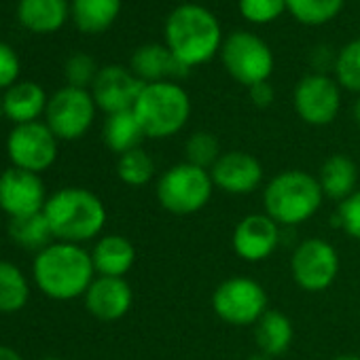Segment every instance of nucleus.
I'll return each mask as SVG.
<instances>
[{"instance_id": "nucleus-19", "label": "nucleus", "mask_w": 360, "mask_h": 360, "mask_svg": "<svg viewBox=\"0 0 360 360\" xmlns=\"http://www.w3.org/2000/svg\"><path fill=\"white\" fill-rule=\"evenodd\" d=\"M91 261L98 276L123 278L136 263V248L123 236H104L96 242Z\"/></svg>"}, {"instance_id": "nucleus-7", "label": "nucleus", "mask_w": 360, "mask_h": 360, "mask_svg": "<svg viewBox=\"0 0 360 360\" xmlns=\"http://www.w3.org/2000/svg\"><path fill=\"white\" fill-rule=\"evenodd\" d=\"M214 314L233 326H250L267 311L265 288L250 278H229L221 282L212 295Z\"/></svg>"}, {"instance_id": "nucleus-34", "label": "nucleus", "mask_w": 360, "mask_h": 360, "mask_svg": "<svg viewBox=\"0 0 360 360\" xmlns=\"http://www.w3.org/2000/svg\"><path fill=\"white\" fill-rule=\"evenodd\" d=\"M337 225L360 242V189L337 206Z\"/></svg>"}, {"instance_id": "nucleus-17", "label": "nucleus", "mask_w": 360, "mask_h": 360, "mask_svg": "<svg viewBox=\"0 0 360 360\" xmlns=\"http://www.w3.org/2000/svg\"><path fill=\"white\" fill-rule=\"evenodd\" d=\"M131 286L123 278L98 276L85 292V307L91 316L104 322L123 318L131 307Z\"/></svg>"}, {"instance_id": "nucleus-14", "label": "nucleus", "mask_w": 360, "mask_h": 360, "mask_svg": "<svg viewBox=\"0 0 360 360\" xmlns=\"http://www.w3.org/2000/svg\"><path fill=\"white\" fill-rule=\"evenodd\" d=\"M214 189L229 195H250L263 183V165L257 157L244 150H229L219 157L210 169Z\"/></svg>"}, {"instance_id": "nucleus-28", "label": "nucleus", "mask_w": 360, "mask_h": 360, "mask_svg": "<svg viewBox=\"0 0 360 360\" xmlns=\"http://www.w3.org/2000/svg\"><path fill=\"white\" fill-rule=\"evenodd\" d=\"M117 174L129 187H144L148 185L153 176H155V161L150 159V155L140 146L134 148L125 155L119 157L117 161Z\"/></svg>"}, {"instance_id": "nucleus-38", "label": "nucleus", "mask_w": 360, "mask_h": 360, "mask_svg": "<svg viewBox=\"0 0 360 360\" xmlns=\"http://www.w3.org/2000/svg\"><path fill=\"white\" fill-rule=\"evenodd\" d=\"M354 119L358 121V125H360V98L356 100V104H354Z\"/></svg>"}, {"instance_id": "nucleus-20", "label": "nucleus", "mask_w": 360, "mask_h": 360, "mask_svg": "<svg viewBox=\"0 0 360 360\" xmlns=\"http://www.w3.org/2000/svg\"><path fill=\"white\" fill-rule=\"evenodd\" d=\"M47 96L41 85L24 81L15 83L13 87L7 89L3 98V115L15 121L18 125L24 123H34L45 110H47Z\"/></svg>"}, {"instance_id": "nucleus-37", "label": "nucleus", "mask_w": 360, "mask_h": 360, "mask_svg": "<svg viewBox=\"0 0 360 360\" xmlns=\"http://www.w3.org/2000/svg\"><path fill=\"white\" fill-rule=\"evenodd\" d=\"M0 360H24L15 349L7 347V345H0Z\"/></svg>"}, {"instance_id": "nucleus-13", "label": "nucleus", "mask_w": 360, "mask_h": 360, "mask_svg": "<svg viewBox=\"0 0 360 360\" xmlns=\"http://www.w3.org/2000/svg\"><path fill=\"white\" fill-rule=\"evenodd\" d=\"M339 104L337 83L322 72L307 75L295 89V110L307 125H328L337 117Z\"/></svg>"}, {"instance_id": "nucleus-26", "label": "nucleus", "mask_w": 360, "mask_h": 360, "mask_svg": "<svg viewBox=\"0 0 360 360\" xmlns=\"http://www.w3.org/2000/svg\"><path fill=\"white\" fill-rule=\"evenodd\" d=\"M9 236L11 240L28 250H43L49 244H53V231L49 227V221L43 212L28 214L20 219H9Z\"/></svg>"}, {"instance_id": "nucleus-10", "label": "nucleus", "mask_w": 360, "mask_h": 360, "mask_svg": "<svg viewBox=\"0 0 360 360\" xmlns=\"http://www.w3.org/2000/svg\"><path fill=\"white\" fill-rule=\"evenodd\" d=\"M290 271L303 290L322 292L339 274V255L328 242L320 238H307L295 248L290 257Z\"/></svg>"}, {"instance_id": "nucleus-39", "label": "nucleus", "mask_w": 360, "mask_h": 360, "mask_svg": "<svg viewBox=\"0 0 360 360\" xmlns=\"http://www.w3.org/2000/svg\"><path fill=\"white\" fill-rule=\"evenodd\" d=\"M333 360H360V358L358 356H352V354H343V356H337Z\"/></svg>"}, {"instance_id": "nucleus-1", "label": "nucleus", "mask_w": 360, "mask_h": 360, "mask_svg": "<svg viewBox=\"0 0 360 360\" xmlns=\"http://www.w3.org/2000/svg\"><path fill=\"white\" fill-rule=\"evenodd\" d=\"M32 274L39 290L56 301L85 297L96 280L91 252L70 242H53L37 252Z\"/></svg>"}, {"instance_id": "nucleus-3", "label": "nucleus", "mask_w": 360, "mask_h": 360, "mask_svg": "<svg viewBox=\"0 0 360 360\" xmlns=\"http://www.w3.org/2000/svg\"><path fill=\"white\" fill-rule=\"evenodd\" d=\"M165 47L187 68L208 62L221 47L217 18L200 5H180L165 22Z\"/></svg>"}, {"instance_id": "nucleus-40", "label": "nucleus", "mask_w": 360, "mask_h": 360, "mask_svg": "<svg viewBox=\"0 0 360 360\" xmlns=\"http://www.w3.org/2000/svg\"><path fill=\"white\" fill-rule=\"evenodd\" d=\"M41 360H62V358H53V356H49V358H41Z\"/></svg>"}, {"instance_id": "nucleus-33", "label": "nucleus", "mask_w": 360, "mask_h": 360, "mask_svg": "<svg viewBox=\"0 0 360 360\" xmlns=\"http://www.w3.org/2000/svg\"><path fill=\"white\" fill-rule=\"evenodd\" d=\"M286 0H240L242 15L252 24H267L282 15Z\"/></svg>"}, {"instance_id": "nucleus-4", "label": "nucleus", "mask_w": 360, "mask_h": 360, "mask_svg": "<svg viewBox=\"0 0 360 360\" xmlns=\"http://www.w3.org/2000/svg\"><path fill=\"white\" fill-rule=\"evenodd\" d=\"M324 193L318 178L303 169H284L274 176L265 191V214L280 227H295L311 219L322 206Z\"/></svg>"}, {"instance_id": "nucleus-25", "label": "nucleus", "mask_w": 360, "mask_h": 360, "mask_svg": "<svg viewBox=\"0 0 360 360\" xmlns=\"http://www.w3.org/2000/svg\"><path fill=\"white\" fill-rule=\"evenodd\" d=\"M121 11V0H72V18L79 30L96 34L110 28Z\"/></svg>"}, {"instance_id": "nucleus-29", "label": "nucleus", "mask_w": 360, "mask_h": 360, "mask_svg": "<svg viewBox=\"0 0 360 360\" xmlns=\"http://www.w3.org/2000/svg\"><path fill=\"white\" fill-rule=\"evenodd\" d=\"M345 0H286V9L307 26H318L333 20L341 9Z\"/></svg>"}, {"instance_id": "nucleus-16", "label": "nucleus", "mask_w": 360, "mask_h": 360, "mask_svg": "<svg viewBox=\"0 0 360 360\" xmlns=\"http://www.w3.org/2000/svg\"><path fill=\"white\" fill-rule=\"evenodd\" d=\"M280 225L267 214L244 217L231 236L233 250L240 259L248 263H259L271 257L280 244Z\"/></svg>"}, {"instance_id": "nucleus-21", "label": "nucleus", "mask_w": 360, "mask_h": 360, "mask_svg": "<svg viewBox=\"0 0 360 360\" xmlns=\"http://www.w3.org/2000/svg\"><path fill=\"white\" fill-rule=\"evenodd\" d=\"M318 183L324 193V198L343 202L347 200L356 189L358 183V167L347 155H330L318 172Z\"/></svg>"}, {"instance_id": "nucleus-6", "label": "nucleus", "mask_w": 360, "mask_h": 360, "mask_svg": "<svg viewBox=\"0 0 360 360\" xmlns=\"http://www.w3.org/2000/svg\"><path fill=\"white\" fill-rule=\"evenodd\" d=\"M157 200L163 210L187 217L204 210L214 193V183L208 169L187 161L165 169L157 180Z\"/></svg>"}, {"instance_id": "nucleus-36", "label": "nucleus", "mask_w": 360, "mask_h": 360, "mask_svg": "<svg viewBox=\"0 0 360 360\" xmlns=\"http://www.w3.org/2000/svg\"><path fill=\"white\" fill-rule=\"evenodd\" d=\"M274 87L265 81V83H259V85H252L250 87V100L255 106L259 108H267L271 102H274Z\"/></svg>"}, {"instance_id": "nucleus-5", "label": "nucleus", "mask_w": 360, "mask_h": 360, "mask_svg": "<svg viewBox=\"0 0 360 360\" xmlns=\"http://www.w3.org/2000/svg\"><path fill=\"white\" fill-rule=\"evenodd\" d=\"M131 110L144 136L161 140L178 134L187 125L191 100L183 87L172 81L146 83Z\"/></svg>"}, {"instance_id": "nucleus-27", "label": "nucleus", "mask_w": 360, "mask_h": 360, "mask_svg": "<svg viewBox=\"0 0 360 360\" xmlns=\"http://www.w3.org/2000/svg\"><path fill=\"white\" fill-rule=\"evenodd\" d=\"M28 299L30 286L24 271L9 261H0V311L15 314L26 307Z\"/></svg>"}, {"instance_id": "nucleus-8", "label": "nucleus", "mask_w": 360, "mask_h": 360, "mask_svg": "<svg viewBox=\"0 0 360 360\" xmlns=\"http://www.w3.org/2000/svg\"><path fill=\"white\" fill-rule=\"evenodd\" d=\"M223 64L238 83L250 89L252 85L269 79L274 70V56L257 34L233 32L223 45Z\"/></svg>"}, {"instance_id": "nucleus-24", "label": "nucleus", "mask_w": 360, "mask_h": 360, "mask_svg": "<svg viewBox=\"0 0 360 360\" xmlns=\"http://www.w3.org/2000/svg\"><path fill=\"white\" fill-rule=\"evenodd\" d=\"M104 142L106 146L117 153L119 157L134 150V148H140L142 140L146 138L134 110H123V112H115V115H108L106 123H104Z\"/></svg>"}, {"instance_id": "nucleus-32", "label": "nucleus", "mask_w": 360, "mask_h": 360, "mask_svg": "<svg viewBox=\"0 0 360 360\" xmlns=\"http://www.w3.org/2000/svg\"><path fill=\"white\" fill-rule=\"evenodd\" d=\"M98 72L100 70L96 68L94 58L87 56V53H75L66 62V79H68L70 87L85 89L87 85H94Z\"/></svg>"}, {"instance_id": "nucleus-12", "label": "nucleus", "mask_w": 360, "mask_h": 360, "mask_svg": "<svg viewBox=\"0 0 360 360\" xmlns=\"http://www.w3.org/2000/svg\"><path fill=\"white\" fill-rule=\"evenodd\" d=\"M45 204L47 193L39 174L15 165L0 174V210L9 219L39 214Z\"/></svg>"}, {"instance_id": "nucleus-18", "label": "nucleus", "mask_w": 360, "mask_h": 360, "mask_svg": "<svg viewBox=\"0 0 360 360\" xmlns=\"http://www.w3.org/2000/svg\"><path fill=\"white\" fill-rule=\"evenodd\" d=\"M131 72L146 83H161L174 77H185L189 68L180 64L165 45H142L131 56Z\"/></svg>"}, {"instance_id": "nucleus-30", "label": "nucleus", "mask_w": 360, "mask_h": 360, "mask_svg": "<svg viewBox=\"0 0 360 360\" xmlns=\"http://www.w3.org/2000/svg\"><path fill=\"white\" fill-rule=\"evenodd\" d=\"M185 155H187V163L204 167V169H212V165L219 161L221 153V144L217 140L214 134L210 131H195L189 136L187 144H185Z\"/></svg>"}, {"instance_id": "nucleus-41", "label": "nucleus", "mask_w": 360, "mask_h": 360, "mask_svg": "<svg viewBox=\"0 0 360 360\" xmlns=\"http://www.w3.org/2000/svg\"><path fill=\"white\" fill-rule=\"evenodd\" d=\"M0 117H3V100H0Z\"/></svg>"}, {"instance_id": "nucleus-11", "label": "nucleus", "mask_w": 360, "mask_h": 360, "mask_svg": "<svg viewBox=\"0 0 360 360\" xmlns=\"http://www.w3.org/2000/svg\"><path fill=\"white\" fill-rule=\"evenodd\" d=\"M7 153L15 167L41 174L49 169L58 157V138L47 123H24L7 138Z\"/></svg>"}, {"instance_id": "nucleus-9", "label": "nucleus", "mask_w": 360, "mask_h": 360, "mask_svg": "<svg viewBox=\"0 0 360 360\" xmlns=\"http://www.w3.org/2000/svg\"><path fill=\"white\" fill-rule=\"evenodd\" d=\"M47 125L60 140L81 138L94 123L96 102L87 89L64 87L56 91L45 110Z\"/></svg>"}, {"instance_id": "nucleus-23", "label": "nucleus", "mask_w": 360, "mask_h": 360, "mask_svg": "<svg viewBox=\"0 0 360 360\" xmlns=\"http://www.w3.org/2000/svg\"><path fill=\"white\" fill-rule=\"evenodd\" d=\"M255 341L263 356L274 358L284 354L292 343V322L278 309H267L255 324Z\"/></svg>"}, {"instance_id": "nucleus-2", "label": "nucleus", "mask_w": 360, "mask_h": 360, "mask_svg": "<svg viewBox=\"0 0 360 360\" xmlns=\"http://www.w3.org/2000/svg\"><path fill=\"white\" fill-rule=\"evenodd\" d=\"M43 214L49 221L53 238L60 242L81 244L102 233L106 208L102 200L83 187H66L47 198Z\"/></svg>"}, {"instance_id": "nucleus-22", "label": "nucleus", "mask_w": 360, "mask_h": 360, "mask_svg": "<svg viewBox=\"0 0 360 360\" xmlns=\"http://www.w3.org/2000/svg\"><path fill=\"white\" fill-rule=\"evenodd\" d=\"M18 18L30 32H56L68 18V3L66 0H20Z\"/></svg>"}, {"instance_id": "nucleus-31", "label": "nucleus", "mask_w": 360, "mask_h": 360, "mask_svg": "<svg viewBox=\"0 0 360 360\" xmlns=\"http://www.w3.org/2000/svg\"><path fill=\"white\" fill-rule=\"evenodd\" d=\"M335 75L345 89L360 94V39L341 49L335 60Z\"/></svg>"}, {"instance_id": "nucleus-15", "label": "nucleus", "mask_w": 360, "mask_h": 360, "mask_svg": "<svg viewBox=\"0 0 360 360\" xmlns=\"http://www.w3.org/2000/svg\"><path fill=\"white\" fill-rule=\"evenodd\" d=\"M142 89L144 83L131 70H125L121 66H106L98 72L91 85V96L98 108L115 115L131 110Z\"/></svg>"}, {"instance_id": "nucleus-35", "label": "nucleus", "mask_w": 360, "mask_h": 360, "mask_svg": "<svg viewBox=\"0 0 360 360\" xmlns=\"http://www.w3.org/2000/svg\"><path fill=\"white\" fill-rule=\"evenodd\" d=\"M20 75V60L15 51L0 41V87H13Z\"/></svg>"}]
</instances>
